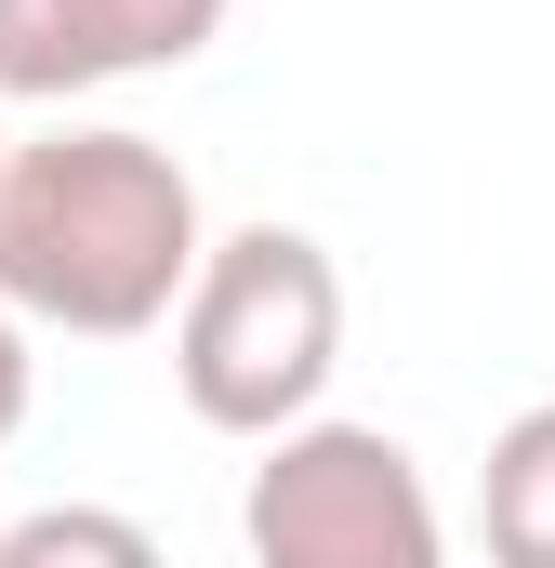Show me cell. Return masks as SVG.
Masks as SVG:
<instances>
[{
	"instance_id": "7a4b0ae2",
	"label": "cell",
	"mask_w": 555,
	"mask_h": 568,
	"mask_svg": "<svg viewBox=\"0 0 555 568\" xmlns=\"http://www.w3.org/2000/svg\"><path fill=\"white\" fill-rule=\"evenodd\" d=\"M159 331H172V397L212 436L265 449V436L317 424V397L344 371V265L304 225H225Z\"/></svg>"
},
{
	"instance_id": "6da1fadb",
	"label": "cell",
	"mask_w": 555,
	"mask_h": 568,
	"mask_svg": "<svg viewBox=\"0 0 555 568\" xmlns=\"http://www.w3.org/2000/svg\"><path fill=\"white\" fill-rule=\"evenodd\" d=\"M212 252L199 172L133 120H67V133L0 145V304L27 331L133 344L159 331Z\"/></svg>"
},
{
	"instance_id": "277c9868",
	"label": "cell",
	"mask_w": 555,
	"mask_h": 568,
	"mask_svg": "<svg viewBox=\"0 0 555 568\" xmlns=\"http://www.w3.org/2000/svg\"><path fill=\"white\" fill-rule=\"evenodd\" d=\"M225 0H0V106H80L107 80L199 67Z\"/></svg>"
},
{
	"instance_id": "8992f818",
	"label": "cell",
	"mask_w": 555,
	"mask_h": 568,
	"mask_svg": "<svg viewBox=\"0 0 555 568\" xmlns=\"http://www.w3.org/2000/svg\"><path fill=\"white\" fill-rule=\"evenodd\" d=\"M0 568H159V529L120 503H40L0 516Z\"/></svg>"
},
{
	"instance_id": "52a82bcc",
	"label": "cell",
	"mask_w": 555,
	"mask_h": 568,
	"mask_svg": "<svg viewBox=\"0 0 555 568\" xmlns=\"http://www.w3.org/2000/svg\"><path fill=\"white\" fill-rule=\"evenodd\" d=\"M27 397H40V357H27V317L0 304V449H13V424H27Z\"/></svg>"
},
{
	"instance_id": "3957f363",
	"label": "cell",
	"mask_w": 555,
	"mask_h": 568,
	"mask_svg": "<svg viewBox=\"0 0 555 568\" xmlns=\"http://www.w3.org/2000/svg\"><path fill=\"white\" fill-rule=\"evenodd\" d=\"M252 568H450V516L384 424H291L239 489Z\"/></svg>"
},
{
	"instance_id": "ba28073f",
	"label": "cell",
	"mask_w": 555,
	"mask_h": 568,
	"mask_svg": "<svg viewBox=\"0 0 555 568\" xmlns=\"http://www.w3.org/2000/svg\"><path fill=\"white\" fill-rule=\"evenodd\" d=\"M0 145H13V133H0Z\"/></svg>"
},
{
	"instance_id": "5b68a950",
	"label": "cell",
	"mask_w": 555,
	"mask_h": 568,
	"mask_svg": "<svg viewBox=\"0 0 555 568\" xmlns=\"http://www.w3.org/2000/svg\"><path fill=\"white\" fill-rule=\"evenodd\" d=\"M476 542L490 568H555V397H529L476 463Z\"/></svg>"
}]
</instances>
